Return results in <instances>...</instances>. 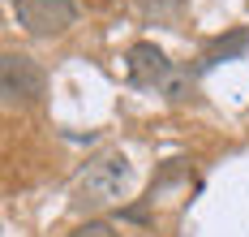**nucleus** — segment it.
Listing matches in <instances>:
<instances>
[{"label": "nucleus", "mask_w": 249, "mask_h": 237, "mask_svg": "<svg viewBox=\"0 0 249 237\" xmlns=\"http://www.w3.org/2000/svg\"><path fill=\"white\" fill-rule=\"evenodd\" d=\"M69 237H116L112 224H103V220H86V224H77Z\"/></svg>", "instance_id": "obj_7"}, {"label": "nucleus", "mask_w": 249, "mask_h": 237, "mask_svg": "<svg viewBox=\"0 0 249 237\" xmlns=\"http://www.w3.org/2000/svg\"><path fill=\"white\" fill-rule=\"evenodd\" d=\"M43 69L39 60H30L22 52H4V65H0V91H4V104H30L43 95Z\"/></svg>", "instance_id": "obj_3"}, {"label": "nucleus", "mask_w": 249, "mask_h": 237, "mask_svg": "<svg viewBox=\"0 0 249 237\" xmlns=\"http://www.w3.org/2000/svg\"><path fill=\"white\" fill-rule=\"evenodd\" d=\"M142 9H146L150 22H176L180 9H185V0H142Z\"/></svg>", "instance_id": "obj_5"}, {"label": "nucleus", "mask_w": 249, "mask_h": 237, "mask_svg": "<svg viewBox=\"0 0 249 237\" xmlns=\"http://www.w3.org/2000/svg\"><path fill=\"white\" fill-rule=\"evenodd\" d=\"M13 18H18L22 30L48 39V35H60V30L73 26L77 9L73 0H13Z\"/></svg>", "instance_id": "obj_2"}, {"label": "nucleus", "mask_w": 249, "mask_h": 237, "mask_svg": "<svg viewBox=\"0 0 249 237\" xmlns=\"http://www.w3.org/2000/svg\"><path fill=\"white\" fill-rule=\"evenodd\" d=\"M129 190V159L121 151H99L82 168L77 177V207H107V203H121V194Z\"/></svg>", "instance_id": "obj_1"}, {"label": "nucleus", "mask_w": 249, "mask_h": 237, "mask_svg": "<svg viewBox=\"0 0 249 237\" xmlns=\"http://www.w3.org/2000/svg\"><path fill=\"white\" fill-rule=\"evenodd\" d=\"M249 48V35L245 30H236V35H232V39H228V43H215V48H211V52H206V65H215V60H219V56H232V52H245Z\"/></svg>", "instance_id": "obj_6"}, {"label": "nucleus", "mask_w": 249, "mask_h": 237, "mask_svg": "<svg viewBox=\"0 0 249 237\" xmlns=\"http://www.w3.org/2000/svg\"><path fill=\"white\" fill-rule=\"evenodd\" d=\"M124 65H129V82L133 86H172V78H176L172 60L159 52L155 43H133Z\"/></svg>", "instance_id": "obj_4"}]
</instances>
